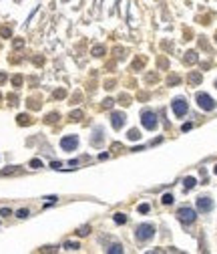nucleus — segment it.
I'll return each instance as SVG.
<instances>
[{"instance_id": "obj_22", "label": "nucleus", "mask_w": 217, "mask_h": 254, "mask_svg": "<svg viewBox=\"0 0 217 254\" xmlns=\"http://www.w3.org/2000/svg\"><path fill=\"white\" fill-rule=\"evenodd\" d=\"M30 168H34V169L42 168V161H40V159H32V161H30Z\"/></svg>"}, {"instance_id": "obj_20", "label": "nucleus", "mask_w": 217, "mask_h": 254, "mask_svg": "<svg viewBox=\"0 0 217 254\" xmlns=\"http://www.w3.org/2000/svg\"><path fill=\"white\" fill-rule=\"evenodd\" d=\"M165 204V206H169V204H173V196H171V194H165L163 196V200H161Z\"/></svg>"}, {"instance_id": "obj_6", "label": "nucleus", "mask_w": 217, "mask_h": 254, "mask_svg": "<svg viewBox=\"0 0 217 254\" xmlns=\"http://www.w3.org/2000/svg\"><path fill=\"white\" fill-rule=\"evenodd\" d=\"M77 145H78L77 135H67V137L60 139V147H63L64 151H72V149H77Z\"/></svg>"}, {"instance_id": "obj_28", "label": "nucleus", "mask_w": 217, "mask_h": 254, "mask_svg": "<svg viewBox=\"0 0 217 254\" xmlns=\"http://www.w3.org/2000/svg\"><path fill=\"white\" fill-rule=\"evenodd\" d=\"M50 165H52V169H63V163L60 161H52Z\"/></svg>"}, {"instance_id": "obj_11", "label": "nucleus", "mask_w": 217, "mask_h": 254, "mask_svg": "<svg viewBox=\"0 0 217 254\" xmlns=\"http://www.w3.org/2000/svg\"><path fill=\"white\" fill-rule=\"evenodd\" d=\"M95 139H91V141H92V145H95V147H99V145H101V141H103V131L101 129H96L95 131Z\"/></svg>"}, {"instance_id": "obj_21", "label": "nucleus", "mask_w": 217, "mask_h": 254, "mask_svg": "<svg viewBox=\"0 0 217 254\" xmlns=\"http://www.w3.org/2000/svg\"><path fill=\"white\" fill-rule=\"evenodd\" d=\"M16 216H18V218H28V216H30V212L26 210V208H22V210H18V212H16Z\"/></svg>"}, {"instance_id": "obj_8", "label": "nucleus", "mask_w": 217, "mask_h": 254, "mask_svg": "<svg viewBox=\"0 0 217 254\" xmlns=\"http://www.w3.org/2000/svg\"><path fill=\"white\" fill-rule=\"evenodd\" d=\"M125 119H127L125 113H119V111L111 115V123H113V127H115V129H121V127L125 125Z\"/></svg>"}, {"instance_id": "obj_14", "label": "nucleus", "mask_w": 217, "mask_h": 254, "mask_svg": "<svg viewBox=\"0 0 217 254\" xmlns=\"http://www.w3.org/2000/svg\"><path fill=\"white\" fill-rule=\"evenodd\" d=\"M78 242H64V250H78Z\"/></svg>"}, {"instance_id": "obj_4", "label": "nucleus", "mask_w": 217, "mask_h": 254, "mask_svg": "<svg viewBox=\"0 0 217 254\" xmlns=\"http://www.w3.org/2000/svg\"><path fill=\"white\" fill-rule=\"evenodd\" d=\"M177 218L181 222H183V224H193V222H195V218H197V214H195V210H193V208H179V212H177Z\"/></svg>"}, {"instance_id": "obj_13", "label": "nucleus", "mask_w": 217, "mask_h": 254, "mask_svg": "<svg viewBox=\"0 0 217 254\" xmlns=\"http://www.w3.org/2000/svg\"><path fill=\"white\" fill-rule=\"evenodd\" d=\"M127 137H129L131 141H137V139H139L141 135H139V131H137V129H131L129 133H127Z\"/></svg>"}, {"instance_id": "obj_24", "label": "nucleus", "mask_w": 217, "mask_h": 254, "mask_svg": "<svg viewBox=\"0 0 217 254\" xmlns=\"http://www.w3.org/2000/svg\"><path fill=\"white\" fill-rule=\"evenodd\" d=\"M64 95H67V93H64V89H58V91H54V97H56V99H63Z\"/></svg>"}, {"instance_id": "obj_27", "label": "nucleus", "mask_w": 217, "mask_h": 254, "mask_svg": "<svg viewBox=\"0 0 217 254\" xmlns=\"http://www.w3.org/2000/svg\"><path fill=\"white\" fill-rule=\"evenodd\" d=\"M78 234H81V236H87L89 234V226H82L81 230H78Z\"/></svg>"}, {"instance_id": "obj_30", "label": "nucleus", "mask_w": 217, "mask_h": 254, "mask_svg": "<svg viewBox=\"0 0 217 254\" xmlns=\"http://www.w3.org/2000/svg\"><path fill=\"white\" fill-rule=\"evenodd\" d=\"M12 83H14V85H16V87H18V85H20V83H22V77H14V79H12Z\"/></svg>"}, {"instance_id": "obj_39", "label": "nucleus", "mask_w": 217, "mask_h": 254, "mask_svg": "<svg viewBox=\"0 0 217 254\" xmlns=\"http://www.w3.org/2000/svg\"><path fill=\"white\" fill-rule=\"evenodd\" d=\"M215 87H217V81H215Z\"/></svg>"}, {"instance_id": "obj_36", "label": "nucleus", "mask_w": 217, "mask_h": 254, "mask_svg": "<svg viewBox=\"0 0 217 254\" xmlns=\"http://www.w3.org/2000/svg\"><path fill=\"white\" fill-rule=\"evenodd\" d=\"M4 79H6V75H4V73H0V83H4Z\"/></svg>"}, {"instance_id": "obj_12", "label": "nucleus", "mask_w": 217, "mask_h": 254, "mask_svg": "<svg viewBox=\"0 0 217 254\" xmlns=\"http://www.w3.org/2000/svg\"><path fill=\"white\" fill-rule=\"evenodd\" d=\"M185 188H187V190H191V188H195V184H197V180H195V177H185Z\"/></svg>"}, {"instance_id": "obj_32", "label": "nucleus", "mask_w": 217, "mask_h": 254, "mask_svg": "<svg viewBox=\"0 0 217 254\" xmlns=\"http://www.w3.org/2000/svg\"><path fill=\"white\" fill-rule=\"evenodd\" d=\"M22 44H24V40H14V48H20V47H22Z\"/></svg>"}, {"instance_id": "obj_1", "label": "nucleus", "mask_w": 217, "mask_h": 254, "mask_svg": "<svg viewBox=\"0 0 217 254\" xmlns=\"http://www.w3.org/2000/svg\"><path fill=\"white\" fill-rule=\"evenodd\" d=\"M141 123H143L145 129L153 131V129H157V125H159V119H157V115H155L153 111L145 109L143 113H141Z\"/></svg>"}, {"instance_id": "obj_33", "label": "nucleus", "mask_w": 217, "mask_h": 254, "mask_svg": "<svg viewBox=\"0 0 217 254\" xmlns=\"http://www.w3.org/2000/svg\"><path fill=\"white\" fill-rule=\"evenodd\" d=\"M113 103H115L113 99H105V107H113Z\"/></svg>"}, {"instance_id": "obj_26", "label": "nucleus", "mask_w": 217, "mask_h": 254, "mask_svg": "<svg viewBox=\"0 0 217 254\" xmlns=\"http://www.w3.org/2000/svg\"><path fill=\"white\" fill-rule=\"evenodd\" d=\"M167 83H169V85H175V83H179V77H177V75H171Z\"/></svg>"}, {"instance_id": "obj_3", "label": "nucleus", "mask_w": 217, "mask_h": 254, "mask_svg": "<svg viewBox=\"0 0 217 254\" xmlns=\"http://www.w3.org/2000/svg\"><path fill=\"white\" fill-rule=\"evenodd\" d=\"M171 109H173V113H175L177 117H183L185 113H187L189 105H187V101H185L183 97H175L173 103H171Z\"/></svg>"}, {"instance_id": "obj_18", "label": "nucleus", "mask_w": 217, "mask_h": 254, "mask_svg": "<svg viewBox=\"0 0 217 254\" xmlns=\"http://www.w3.org/2000/svg\"><path fill=\"white\" fill-rule=\"evenodd\" d=\"M115 222H117V224H125V222H127V216L125 214H115Z\"/></svg>"}, {"instance_id": "obj_2", "label": "nucleus", "mask_w": 217, "mask_h": 254, "mask_svg": "<svg viewBox=\"0 0 217 254\" xmlns=\"http://www.w3.org/2000/svg\"><path fill=\"white\" fill-rule=\"evenodd\" d=\"M195 101H197V105L201 107L203 111H213V109H215V99L209 97L207 93H197Z\"/></svg>"}, {"instance_id": "obj_15", "label": "nucleus", "mask_w": 217, "mask_h": 254, "mask_svg": "<svg viewBox=\"0 0 217 254\" xmlns=\"http://www.w3.org/2000/svg\"><path fill=\"white\" fill-rule=\"evenodd\" d=\"M103 53H105V47H101V44H96V47L92 48V55H95V57H103Z\"/></svg>"}, {"instance_id": "obj_5", "label": "nucleus", "mask_w": 217, "mask_h": 254, "mask_svg": "<svg viewBox=\"0 0 217 254\" xmlns=\"http://www.w3.org/2000/svg\"><path fill=\"white\" fill-rule=\"evenodd\" d=\"M153 236H155V228L151 224H141L139 228H137V240H141V242L151 240Z\"/></svg>"}, {"instance_id": "obj_17", "label": "nucleus", "mask_w": 217, "mask_h": 254, "mask_svg": "<svg viewBox=\"0 0 217 254\" xmlns=\"http://www.w3.org/2000/svg\"><path fill=\"white\" fill-rule=\"evenodd\" d=\"M71 119L72 121H81L82 119V111H72V113H71Z\"/></svg>"}, {"instance_id": "obj_16", "label": "nucleus", "mask_w": 217, "mask_h": 254, "mask_svg": "<svg viewBox=\"0 0 217 254\" xmlns=\"http://www.w3.org/2000/svg\"><path fill=\"white\" fill-rule=\"evenodd\" d=\"M28 123H30L28 115H18V125H28Z\"/></svg>"}, {"instance_id": "obj_10", "label": "nucleus", "mask_w": 217, "mask_h": 254, "mask_svg": "<svg viewBox=\"0 0 217 254\" xmlns=\"http://www.w3.org/2000/svg\"><path fill=\"white\" fill-rule=\"evenodd\" d=\"M201 83V73H191L189 75V85H199Z\"/></svg>"}, {"instance_id": "obj_25", "label": "nucleus", "mask_w": 217, "mask_h": 254, "mask_svg": "<svg viewBox=\"0 0 217 254\" xmlns=\"http://www.w3.org/2000/svg\"><path fill=\"white\" fill-rule=\"evenodd\" d=\"M56 119H58V115H56V113H50V115L46 117V121H48V123H54Z\"/></svg>"}, {"instance_id": "obj_7", "label": "nucleus", "mask_w": 217, "mask_h": 254, "mask_svg": "<svg viewBox=\"0 0 217 254\" xmlns=\"http://www.w3.org/2000/svg\"><path fill=\"white\" fill-rule=\"evenodd\" d=\"M197 210L199 212H211L213 210V200L209 196H201L197 200Z\"/></svg>"}, {"instance_id": "obj_34", "label": "nucleus", "mask_w": 217, "mask_h": 254, "mask_svg": "<svg viewBox=\"0 0 217 254\" xmlns=\"http://www.w3.org/2000/svg\"><path fill=\"white\" fill-rule=\"evenodd\" d=\"M44 200H46V202H50V204H52V202H56V196H46V198H44Z\"/></svg>"}, {"instance_id": "obj_9", "label": "nucleus", "mask_w": 217, "mask_h": 254, "mask_svg": "<svg viewBox=\"0 0 217 254\" xmlns=\"http://www.w3.org/2000/svg\"><path fill=\"white\" fill-rule=\"evenodd\" d=\"M185 63H187V65H193V63H197V53H195V51H189V53L185 55Z\"/></svg>"}, {"instance_id": "obj_29", "label": "nucleus", "mask_w": 217, "mask_h": 254, "mask_svg": "<svg viewBox=\"0 0 217 254\" xmlns=\"http://www.w3.org/2000/svg\"><path fill=\"white\" fill-rule=\"evenodd\" d=\"M0 216H10V210L8 208H2V210H0Z\"/></svg>"}, {"instance_id": "obj_19", "label": "nucleus", "mask_w": 217, "mask_h": 254, "mask_svg": "<svg viewBox=\"0 0 217 254\" xmlns=\"http://www.w3.org/2000/svg\"><path fill=\"white\" fill-rule=\"evenodd\" d=\"M109 252H111V254H121V252H123V248H121L119 244H113L111 248H109Z\"/></svg>"}, {"instance_id": "obj_23", "label": "nucleus", "mask_w": 217, "mask_h": 254, "mask_svg": "<svg viewBox=\"0 0 217 254\" xmlns=\"http://www.w3.org/2000/svg\"><path fill=\"white\" fill-rule=\"evenodd\" d=\"M149 210H151V206H149V204H141V206H139V212H141V214H147Z\"/></svg>"}, {"instance_id": "obj_38", "label": "nucleus", "mask_w": 217, "mask_h": 254, "mask_svg": "<svg viewBox=\"0 0 217 254\" xmlns=\"http://www.w3.org/2000/svg\"><path fill=\"white\" fill-rule=\"evenodd\" d=\"M215 43H217V34H215Z\"/></svg>"}, {"instance_id": "obj_37", "label": "nucleus", "mask_w": 217, "mask_h": 254, "mask_svg": "<svg viewBox=\"0 0 217 254\" xmlns=\"http://www.w3.org/2000/svg\"><path fill=\"white\" fill-rule=\"evenodd\" d=\"M213 172H215V173H217V165H215V169H213Z\"/></svg>"}, {"instance_id": "obj_31", "label": "nucleus", "mask_w": 217, "mask_h": 254, "mask_svg": "<svg viewBox=\"0 0 217 254\" xmlns=\"http://www.w3.org/2000/svg\"><path fill=\"white\" fill-rule=\"evenodd\" d=\"M121 103H123V105H129V97L123 95V97H121Z\"/></svg>"}, {"instance_id": "obj_35", "label": "nucleus", "mask_w": 217, "mask_h": 254, "mask_svg": "<svg viewBox=\"0 0 217 254\" xmlns=\"http://www.w3.org/2000/svg\"><path fill=\"white\" fill-rule=\"evenodd\" d=\"M191 127H193V123H185V125H183V131H189Z\"/></svg>"}]
</instances>
